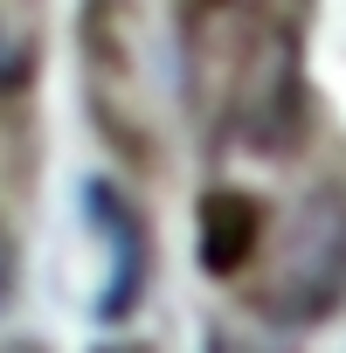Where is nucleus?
Listing matches in <instances>:
<instances>
[{
  "label": "nucleus",
  "instance_id": "nucleus-1",
  "mask_svg": "<svg viewBox=\"0 0 346 353\" xmlns=\"http://www.w3.org/2000/svg\"><path fill=\"white\" fill-rule=\"evenodd\" d=\"M339 277H346V208L332 194H312L298 208L291 236H284V256H277V270L263 284V305L291 312V319H312V312L332 305Z\"/></svg>",
  "mask_w": 346,
  "mask_h": 353
},
{
  "label": "nucleus",
  "instance_id": "nucleus-2",
  "mask_svg": "<svg viewBox=\"0 0 346 353\" xmlns=\"http://www.w3.org/2000/svg\"><path fill=\"white\" fill-rule=\"evenodd\" d=\"M90 208H97V222L111 229V291H104V319H118V312H132V305H139L145 243H139V215H132L111 188H90Z\"/></svg>",
  "mask_w": 346,
  "mask_h": 353
},
{
  "label": "nucleus",
  "instance_id": "nucleus-3",
  "mask_svg": "<svg viewBox=\"0 0 346 353\" xmlns=\"http://www.w3.org/2000/svg\"><path fill=\"white\" fill-rule=\"evenodd\" d=\"M256 229H263L256 201H243V194H208V208H201V263H208L215 277L236 270V263L250 256Z\"/></svg>",
  "mask_w": 346,
  "mask_h": 353
},
{
  "label": "nucleus",
  "instance_id": "nucleus-4",
  "mask_svg": "<svg viewBox=\"0 0 346 353\" xmlns=\"http://www.w3.org/2000/svg\"><path fill=\"white\" fill-rule=\"evenodd\" d=\"M28 77V42H14L8 28H0V90H14Z\"/></svg>",
  "mask_w": 346,
  "mask_h": 353
},
{
  "label": "nucleus",
  "instance_id": "nucleus-5",
  "mask_svg": "<svg viewBox=\"0 0 346 353\" xmlns=\"http://www.w3.org/2000/svg\"><path fill=\"white\" fill-rule=\"evenodd\" d=\"M8 284H14V243H8V229H0V298H8Z\"/></svg>",
  "mask_w": 346,
  "mask_h": 353
},
{
  "label": "nucleus",
  "instance_id": "nucleus-6",
  "mask_svg": "<svg viewBox=\"0 0 346 353\" xmlns=\"http://www.w3.org/2000/svg\"><path fill=\"white\" fill-rule=\"evenodd\" d=\"M97 353H152V346H139V339H118V346H97Z\"/></svg>",
  "mask_w": 346,
  "mask_h": 353
}]
</instances>
